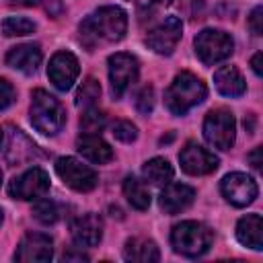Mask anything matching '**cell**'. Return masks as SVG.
Masks as SVG:
<instances>
[{
  "mask_svg": "<svg viewBox=\"0 0 263 263\" xmlns=\"http://www.w3.org/2000/svg\"><path fill=\"white\" fill-rule=\"evenodd\" d=\"M195 199V189L185 183H166V187L160 191L158 203L164 210V214H179L187 210Z\"/></svg>",
  "mask_w": 263,
  "mask_h": 263,
  "instance_id": "cell-17",
  "label": "cell"
},
{
  "mask_svg": "<svg viewBox=\"0 0 263 263\" xmlns=\"http://www.w3.org/2000/svg\"><path fill=\"white\" fill-rule=\"evenodd\" d=\"M99 97H101V84H99L97 78L88 76V78H84L82 86L78 88L74 103H76L78 109H88V107H95V103L99 101Z\"/></svg>",
  "mask_w": 263,
  "mask_h": 263,
  "instance_id": "cell-25",
  "label": "cell"
},
{
  "mask_svg": "<svg viewBox=\"0 0 263 263\" xmlns=\"http://www.w3.org/2000/svg\"><path fill=\"white\" fill-rule=\"evenodd\" d=\"M119 142H125V144H129V142H134L136 138H138V127L132 123V121H127V119H119V121H115L113 123V132H111Z\"/></svg>",
  "mask_w": 263,
  "mask_h": 263,
  "instance_id": "cell-29",
  "label": "cell"
},
{
  "mask_svg": "<svg viewBox=\"0 0 263 263\" xmlns=\"http://www.w3.org/2000/svg\"><path fill=\"white\" fill-rule=\"evenodd\" d=\"M203 138L218 150H230L236 138V121L228 109H214L203 119Z\"/></svg>",
  "mask_w": 263,
  "mask_h": 263,
  "instance_id": "cell-6",
  "label": "cell"
},
{
  "mask_svg": "<svg viewBox=\"0 0 263 263\" xmlns=\"http://www.w3.org/2000/svg\"><path fill=\"white\" fill-rule=\"evenodd\" d=\"M0 144H2V132H0Z\"/></svg>",
  "mask_w": 263,
  "mask_h": 263,
  "instance_id": "cell-41",
  "label": "cell"
},
{
  "mask_svg": "<svg viewBox=\"0 0 263 263\" xmlns=\"http://www.w3.org/2000/svg\"><path fill=\"white\" fill-rule=\"evenodd\" d=\"M78 72H80L78 60L70 51H58V53H53V58L49 60V66H47V78L62 92H66V90L72 88V84L78 78Z\"/></svg>",
  "mask_w": 263,
  "mask_h": 263,
  "instance_id": "cell-13",
  "label": "cell"
},
{
  "mask_svg": "<svg viewBox=\"0 0 263 263\" xmlns=\"http://www.w3.org/2000/svg\"><path fill=\"white\" fill-rule=\"evenodd\" d=\"M142 175H144L146 181H150V183H154V185H166V183H171L175 171H173V166H171V162H168L166 158L154 156V158H150V160L144 164Z\"/></svg>",
  "mask_w": 263,
  "mask_h": 263,
  "instance_id": "cell-23",
  "label": "cell"
},
{
  "mask_svg": "<svg viewBox=\"0 0 263 263\" xmlns=\"http://www.w3.org/2000/svg\"><path fill=\"white\" fill-rule=\"evenodd\" d=\"M127 14L119 6H101L90 12L78 27L80 43L92 51L101 43H115L125 37Z\"/></svg>",
  "mask_w": 263,
  "mask_h": 263,
  "instance_id": "cell-1",
  "label": "cell"
},
{
  "mask_svg": "<svg viewBox=\"0 0 263 263\" xmlns=\"http://www.w3.org/2000/svg\"><path fill=\"white\" fill-rule=\"evenodd\" d=\"M55 173L58 177L74 191L86 193L92 191L99 183V175L95 168H90L88 164H82L78 158L74 156H62L55 160Z\"/></svg>",
  "mask_w": 263,
  "mask_h": 263,
  "instance_id": "cell-7",
  "label": "cell"
},
{
  "mask_svg": "<svg viewBox=\"0 0 263 263\" xmlns=\"http://www.w3.org/2000/svg\"><path fill=\"white\" fill-rule=\"evenodd\" d=\"M0 183H2V171H0Z\"/></svg>",
  "mask_w": 263,
  "mask_h": 263,
  "instance_id": "cell-40",
  "label": "cell"
},
{
  "mask_svg": "<svg viewBox=\"0 0 263 263\" xmlns=\"http://www.w3.org/2000/svg\"><path fill=\"white\" fill-rule=\"evenodd\" d=\"M179 162H181V168L187 173V175H193V177H201V175H210L218 168L220 160L214 152H210L208 148H203L201 144L197 142H187L181 152H179Z\"/></svg>",
  "mask_w": 263,
  "mask_h": 263,
  "instance_id": "cell-11",
  "label": "cell"
},
{
  "mask_svg": "<svg viewBox=\"0 0 263 263\" xmlns=\"http://www.w3.org/2000/svg\"><path fill=\"white\" fill-rule=\"evenodd\" d=\"M208 97V88L201 78L191 72H181L173 78L164 92V105L173 115H185Z\"/></svg>",
  "mask_w": 263,
  "mask_h": 263,
  "instance_id": "cell-2",
  "label": "cell"
},
{
  "mask_svg": "<svg viewBox=\"0 0 263 263\" xmlns=\"http://www.w3.org/2000/svg\"><path fill=\"white\" fill-rule=\"evenodd\" d=\"M107 125V115L95 107L84 109L82 117H80V129L84 134H99L103 127Z\"/></svg>",
  "mask_w": 263,
  "mask_h": 263,
  "instance_id": "cell-27",
  "label": "cell"
},
{
  "mask_svg": "<svg viewBox=\"0 0 263 263\" xmlns=\"http://www.w3.org/2000/svg\"><path fill=\"white\" fill-rule=\"evenodd\" d=\"M53 257V242L43 232H29L16 247L14 259L21 263H45Z\"/></svg>",
  "mask_w": 263,
  "mask_h": 263,
  "instance_id": "cell-14",
  "label": "cell"
},
{
  "mask_svg": "<svg viewBox=\"0 0 263 263\" xmlns=\"http://www.w3.org/2000/svg\"><path fill=\"white\" fill-rule=\"evenodd\" d=\"M35 144L21 132V129H14L10 127V134H8V144H6V160L16 166V164H25L27 160H31L35 156Z\"/></svg>",
  "mask_w": 263,
  "mask_h": 263,
  "instance_id": "cell-20",
  "label": "cell"
},
{
  "mask_svg": "<svg viewBox=\"0 0 263 263\" xmlns=\"http://www.w3.org/2000/svg\"><path fill=\"white\" fill-rule=\"evenodd\" d=\"M31 123L43 136H55L66 123V111L53 95L37 88L31 95Z\"/></svg>",
  "mask_w": 263,
  "mask_h": 263,
  "instance_id": "cell-4",
  "label": "cell"
},
{
  "mask_svg": "<svg viewBox=\"0 0 263 263\" xmlns=\"http://www.w3.org/2000/svg\"><path fill=\"white\" fill-rule=\"evenodd\" d=\"M214 84L224 97H240L247 90V82L236 66H222L214 72Z\"/></svg>",
  "mask_w": 263,
  "mask_h": 263,
  "instance_id": "cell-21",
  "label": "cell"
},
{
  "mask_svg": "<svg viewBox=\"0 0 263 263\" xmlns=\"http://www.w3.org/2000/svg\"><path fill=\"white\" fill-rule=\"evenodd\" d=\"M64 261H88V255H84L82 251H68L64 253Z\"/></svg>",
  "mask_w": 263,
  "mask_h": 263,
  "instance_id": "cell-35",
  "label": "cell"
},
{
  "mask_svg": "<svg viewBox=\"0 0 263 263\" xmlns=\"http://www.w3.org/2000/svg\"><path fill=\"white\" fill-rule=\"evenodd\" d=\"M247 158H249L251 166L259 171V168H261V146H257V148H255V150H253V152H251Z\"/></svg>",
  "mask_w": 263,
  "mask_h": 263,
  "instance_id": "cell-34",
  "label": "cell"
},
{
  "mask_svg": "<svg viewBox=\"0 0 263 263\" xmlns=\"http://www.w3.org/2000/svg\"><path fill=\"white\" fill-rule=\"evenodd\" d=\"M35 31V23L25 16H8L2 21V33L6 37H23Z\"/></svg>",
  "mask_w": 263,
  "mask_h": 263,
  "instance_id": "cell-26",
  "label": "cell"
},
{
  "mask_svg": "<svg viewBox=\"0 0 263 263\" xmlns=\"http://www.w3.org/2000/svg\"><path fill=\"white\" fill-rule=\"evenodd\" d=\"M47 191H49V175L41 166H33L8 183V193L14 199L31 201L45 197Z\"/></svg>",
  "mask_w": 263,
  "mask_h": 263,
  "instance_id": "cell-9",
  "label": "cell"
},
{
  "mask_svg": "<svg viewBox=\"0 0 263 263\" xmlns=\"http://www.w3.org/2000/svg\"><path fill=\"white\" fill-rule=\"evenodd\" d=\"M12 4H21V6H37L41 0H10Z\"/></svg>",
  "mask_w": 263,
  "mask_h": 263,
  "instance_id": "cell-37",
  "label": "cell"
},
{
  "mask_svg": "<svg viewBox=\"0 0 263 263\" xmlns=\"http://www.w3.org/2000/svg\"><path fill=\"white\" fill-rule=\"evenodd\" d=\"M175 0H154V4H162V6H166V4H173Z\"/></svg>",
  "mask_w": 263,
  "mask_h": 263,
  "instance_id": "cell-38",
  "label": "cell"
},
{
  "mask_svg": "<svg viewBox=\"0 0 263 263\" xmlns=\"http://www.w3.org/2000/svg\"><path fill=\"white\" fill-rule=\"evenodd\" d=\"M123 259L125 261H136V263H152L160 259V251L154 240L150 238H127L123 247Z\"/></svg>",
  "mask_w": 263,
  "mask_h": 263,
  "instance_id": "cell-22",
  "label": "cell"
},
{
  "mask_svg": "<svg viewBox=\"0 0 263 263\" xmlns=\"http://www.w3.org/2000/svg\"><path fill=\"white\" fill-rule=\"evenodd\" d=\"M64 10H66V8H64V4H62L60 0H49V2H47V12H49L51 16H60Z\"/></svg>",
  "mask_w": 263,
  "mask_h": 263,
  "instance_id": "cell-33",
  "label": "cell"
},
{
  "mask_svg": "<svg viewBox=\"0 0 263 263\" xmlns=\"http://www.w3.org/2000/svg\"><path fill=\"white\" fill-rule=\"evenodd\" d=\"M70 232L78 247H97L103 238V220L92 212L82 214L72 222Z\"/></svg>",
  "mask_w": 263,
  "mask_h": 263,
  "instance_id": "cell-15",
  "label": "cell"
},
{
  "mask_svg": "<svg viewBox=\"0 0 263 263\" xmlns=\"http://www.w3.org/2000/svg\"><path fill=\"white\" fill-rule=\"evenodd\" d=\"M220 191L228 203H232L234 208H245L255 201L259 187H257L255 179L245 173H228L220 181Z\"/></svg>",
  "mask_w": 263,
  "mask_h": 263,
  "instance_id": "cell-10",
  "label": "cell"
},
{
  "mask_svg": "<svg viewBox=\"0 0 263 263\" xmlns=\"http://www.w3.org/2000/svg\"><path fill=\"white\" fill-rule=\"evenodd\" d=\"M138 72H140V66L136 55L125 51H117L109 55V82L115 99H121L125 95V90L136 82Z\"/></svg>",
  "mask_w": 263,
  "mask_h": 263,
  "instance_id": "cell-8",
  "label": "cell"
},
{
  "mask_svg": "<svg viewBox=\"0 0 263 263\" xmlns=\"http://www.w3.org/2000/svg\"><path fill=\"white\" fill-rule=\"evenodd\" d=\"M33 218H35L37 222L49 226V224L58 222V218H60V210H58V205H55L51 199H43V197H39L37 203L33 205Z\"/></svg>",
  "mask_w": 263,
  "mask_h": 263,
  "instance_id": "cell-28",
  "label": "cell"
},
{
  "mask_svg": "<svg viewBox=\"0 0 263 263\" xmlns=\"http://www.w3.org/2000/svg\"><path fill=\"white\" fill-rule=\"evenodd\" d=\"M0 224H2V210H0Z\"/></svg>",
  "mask_w": 263,
  "mask_h": 263,
  "instance_id": "cell-39",
  "label": "cell"
},
{
  "mask_svg": "<svg viewBox=\"0 0 263 263\" xmlns=\"http://www.w3.org/2000/svg\"><path fill=\"white\" fill-rule=\"evenodd\" d=\"M127 2H132V0H127Z\"/></svg>",
  "mask_w": 263,
  "mask_h": 263,
  "instance_id": "cell-42",
  "label": "cell"
},
{
  "mask_svg": "<svg viewBox=\"0 0 263 263\" xmlns=\"http://www.w3.org/2000/svg\"><path fill=\"white\" fill-rule=\"evenodd\" d=\"M14 101H16V90H14V86H12L6 78H0V111L8 109Z\"/></svg>",
  "mask_w": 263,
  "mask_h": 263,
  "instance_id": "cell-31",
  "label": "cell"
},
{
  "mask_svg": "<svg viewBox=\"0 0 263 263\" xmlns=\"http://www.w3.org/2000/svg\"><path fill=\"white\" fill-rule=\"evenodd\" d=\"M136 109L142 115H148L154 109V88L152 86H142L136 95Z\"/></svg>",
  "mask_w": 263,
  "mask_h": 263,
  "instance_id": "cell-30",
  "label": "cell"
},
{
  "mask_svg": "<svg viewBox=\"0 0 263 263\" xmlns=\"http://www.w3.org/2000/svg\"><path fill=\"white\" fill-rule=\"evenodd\" d=\"M261 60H263V53H261V51H257V53L251 58V68H253V72H255L257 76L263 74V70H261Z\"/></svg>",
  "mask_w": 263,
  "mask_h": 263,
  "instance_id": "cell-36",
  "label": "cell"
},
{
  "mask_svg": "<svg viewBox=\"0 0 263 263\" xmlns=\"http://www.w3.org/2000/svg\"><path fill=\"white\" fill-rule=\"evenodd\" d=\"M76 150L95 164H105L113 158V148L99 134H80L76 138Z\"/></svg>",
  "mask_w": 263,
  "mask_h": 263,
  "instance_id": "cell-18",
  "label": "cell"
},
{
  "mask_svg": "<svg viewBox=\"0 0 263 263\" xmlns=\"http://www.w3.org/2000/svg\"><path fill=\"white\" fill-rule=\"evenodd\" d=\"M214 240V232L197 220H185L173 226L171 245L183 257H201L210 251Z\"/></svg>",
  "mask_w": 263,
  "mask_h": 263,
  "instance_id": "cell-3",
  "label": "cell"
},
{
  "mask_svg": "<svg viewBox=\"0 0 263 263\" xmlns=\"http://www.w3.org/2000/svg\"><path fill=\"white\" fill-rule=\"evenodd\" d=\"M43 60V53H41V47L37 43H23V45H14L8 49L4 62L6 66L23 72V74H35L39 64Z\"/></svg>",
  "mask_w": 263,
  "mask_h": 263,
  "instance_id": "cell-16",
  "label": "cell"
},
{
  "mask_svg": "<svg viewBox=\"0 0 263 263\" xmlns=\"http://www.w3.org/2000/svg\"><path fill=\"white\" fill-rule=\"evenodd\" d=\"M183 35V23L177 16H166L162 23H158L148 35H146V45L160 53V55H171L175 47L179 45Z\"/></svg>",
  "mask_w": 263,
  "mask_h": 263,
  "instance_id": "cell-12",
  "label": "cell"
},
{
  "mask_svg": "<svg viewBox=\"0 0 263 263\" xmlns=\"http://www.w3.org/2000/svg\"><path fill=\"white\" fill-rule=\"evenodd\" d=\"M236 238L240 245L261 251L263 249V220L259 214H247L236 224Z\"/></svg>",
  "mask_w": 263,
  "mask_h": 263,
  "instance_id": "cell-19",
  "label": "cell"
},
{
  "mask_svg": "<svg viewBox=\"0 0 263 263\" xmlns=\"http://www.w3.org/2000/svg\"><path fill=\"white\" fill-rule=\"evenodd\" d=\"M234 51V41L220 29H203L195 37V53L205 66H216L228 60Z\"/></svg>",
  "mask_w": 263,
  "mask_h": 263,
  "instance_id": "cell-5",
  "label": "cell"
},
{
  "mask_svg": "<svg viewBox=\"0 0 263 263\" xmlns=\"http://www.w3.org/2000/svg\"><path fill=\"white\" fill-rule=\"evenodd\" d=\"M249 27L255 35H261L263 33V8L261 6H255L253 12L249 14Z\"/></svg>",
  "mask_w": 263,
  "mask_h": 263,
  "instance_id": "cell-32",
  "label": "cell"
},
{
  "mask_svg": "<svg viewBox=\"0 0 263 263\" xmlns=\"http://www.w3.org/2000/svg\"><path fill=\"white\" fill-rule=\"evenodd\" d=\"M123 195L129 201V205L136 210H148V205H150V191H148L146 183L136 177H125Z\"/></svg>",
  "mask_w": 263,
  "mask_h": 263,
  "instance_id": "cell-24",
  "label": "cell"
}]
</instances>
